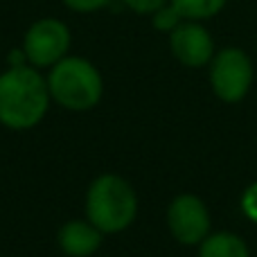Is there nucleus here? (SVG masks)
<instances>
[{
  "label": "nucleus",
  "mask_w": 257,
  "mask_h": 257,
  "mask_svg": "<svg viewBox=\"0 0 257 257\" xmlns=\"http://www.w3.org/2000/svg\"><path fill=\"white\" fill-rule=\"evenodd\" d=\"M167 43L172 57L190 70L208 68L214 52L219 50L212 32L205 27V23L199 21H183L172 34H167Z\"/></svg>",
  "instance_id": "obj_7"
},
{
  "label": "nucleus",
  "mask_w": 257,
  "mask_h": 257,
  "mask_svg": "<svg viewBox=\"0 0 257 257\" xmlns=\"http://www.w3.org/2000/svg\"><path fill=\"white\" fill-rule=\"evenodd\" d=\"M52 97L48 79L39 68L7 66L0 72V126L30 131L45 120Z\"/></svg>",
  "instance_id": "obj_1"
},
{
  "label": "nucleus",
  "mask_w": 257,
  "mask_h": 257,
  "mask_svg": "<svg viewBox=\"0 0 257 257\" xmlns=\"http://www.w3.org/2000/svg\"><path fill=\"white\" fill-rule=\"evenodd\" d=\"M167 3L169 0H122V5H124L128 12L138 14V16H151V14L158 12Z\"/></svg>",
  "instance_id": "obj_14"
},
{
  "label": "nucleus",
  "mask_w": 257,
  "mask_h": 257,
  "mask_svg": "<svg viewBox=\"0 0 257 257\" xmlns=\"http://www.w3.org/2000/svg\"><path fill=\"white\" fill-rule=\"evenodd\" d=\"M138 192L124 176L104 172L90 181L84 196V217L104 235H120L138 219Z\"/></svg>",
  "instance_id": "obj_2"
},
{
  "label": "nucleus",
  "mask_w": 257,
  "mask_h": 257,
  "mask_svg": "<svg viewBox=\"0 0 257 257\" xmlns=\"http://www.w3.org/2000/svg\"><path fill=\"white\" fill-rule=\"evenodd\" d=\"M172 5L185 21L208 23L226 9L228 0H172Z\"/></svg>",
  "instance_id": "obj_10"
},
{
  "label": "nucleus",
  "mask_w": 257,
  "mask_h": 257,
  "mask_svg": "<svg viewBox=\"0 0 257 257\" xmlns=\"http://www.w3.org/2000/svg\"><path fill=\"white\" fill-rule=\"evenodd\" d=\"M149 18H151V27H154L156 32H160V34H172V32L185 21V18L181 16V12L172 5V0H169L165 7H160L158 12H154Z\"/></svg>",
  "instance_id": "obj_11"
},
{
  "label": "nucleus",
  "mask_w": 257,
  "mask_h": 257,
  "mask_svg": "<svg viewBox=\"0 0 257 257\" xmlns=\"http://www.w3.org/2000/svg\"><path fill=\"white\" fill-rule=\"evenodd\" d=\"M167 230L181 246H199L212 232V214L201 196L183 192L167 205Z\"/></svg>",
  "instance_id": "obj_6"
},
{
  "label": "nucleus",
  "mask_w": 257,
  "mask_h": 257,
  "mask_svg": "<svg viewBox=\"0 0 257 257\" xmlns=\"http://www.w3.org/2000/svg\"><path fill=\"white\" fill-rule=\"evenodd\" d=\"M208 81L219 102H244L255 81V66L250 54L239 45L219 48L208 66Z\"/></svg>",
  "instance_id": "obj_4"
},
{
  "label": "nucleus",
  "mask_w": 257,
  "mask_h": 257,
  "mask_svg": "<svg viewBox=\"0 0 257 257\" xmlns=\"http://www.w3.org/2000/svg\"><path fill=\"white\" fill-rule=\"evenodd\" d=\"M104 232L88 219H70L57 232V246L66 257H93L102 248Z\"/></svg>",
  "instance_id": "obj_8"
},
{
  "label": "nucleus",
  "mask_w": 257,
  "mask_h": 257,
  "mask_svg": "<svg viewBox=\"0 0 257 257\" xmlns=\"http://www.w3.org/2000/svg\"><path fill=\"white\" fill-rule=\"evenodd\" d=\"M72 48V32L61 18L43 16L34 21L23 34L21 50L30 66L50 70L54 63L66 59Z\"/></svg>",
  "instance_id": "obj_5"
},
{
  "label": "nucleus",
  "mask_w": 257,
  "mask_h": 257,
  "mask_svg": "<svg viewBox=\"0 0 257 257\" xmlns=\"http://www.w3.org/2000/svg\"><path fill=\"white\" fill-rule=\"evenodd\" d=\"M196 257H250V248L237 232L217 230L196 246Z\"/></svg>",
  "instance_id": "obj_9"
},
{
  "label": "nucleus",
  "mask_w": 257,
  "mask_h": 257,
  "mask_svg": "<svg viewBox=\"0 0 257 257\" xmlns=\"http://www.w3.org/2000/svg\"><path fill=\"white\" fill-rule=\"evenodd\" d=\"M48 88L52 104L72 113L93 111L104 97V77L102 70L86 57L68 54L54 63L48 72Z\"/></svg>",
  "instance_id": "obj_3"
},
{
  "label": "nucleus",
  "mask_w": 257,
  "mask_h": 257,
  "mask_svg": "<svg viewBox=\"0 0 257 257\" xmlns=\"http://www.w3.org/2000/svg\"><path fill=\"white\" fill-rule=\"evenodd\" d=\"M61 3H63V7L75 14H95V12L106 9L115 0H61Z\"/></svg>",
  "instance_id": "obj_13"
},
{
  "label": "nucleus",
  "mask_w": 257,
  "mask_h": 257,
  "mask_svg": "<svg viewBox=\"0 0 257 257\" xmlns=\"http://www.w3.org/2000/svg\"><path fill=\"white\" fill-rule=\"evenodd\" d=\"M239 208H241V212H244V217L257 226V181H253L244 192H241Z\"/></svg>",
  "instance_id": "obj_12"
}]
</instances>
